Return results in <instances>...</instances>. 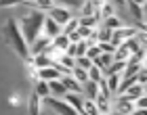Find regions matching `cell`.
Listing matches in <instances>:
<instances>
[{"mask_svg": "<svg viewBox=\"0 0 147 115\" xmlns=\"http://www.w3.org/2000/svg\"><path fill=\"white\" fill-rule=\"evenodd\" d=\"M4 38L6 42H9L13 48H15V52L21 59H32L30 57V46L28 42L23 40V33H21V27H19V23L15 21V19H6V25H4Z\"/></svg>", "mask_w": 147, "mask_h": 115, "instance_id": "1", "label": "cell"}, {"mask_svg": "<svg viewBox=\"0 0 147 115\" xmlns=\"http://www.w3.org/2000/svg\"><path fill=\"white\" fill-rule=\"evenodd\" d=\"M44 13H40V11H25L23 13V19H21V23H23V40L28 42V46L34 42V40L38 36H42V25H44Z\"/></svg>", "mask_w": 147, "mask_h": 115, "instance_id": "2", "label": "cell"}, {"mask_svg": "<svg viewBox=\"0 0 147 115\" xmlns=\"http://www.w3.org/2000/svg\"><path fill=\"white\" fill-rule=\"evenodd\" d=\"M139 33V27H130V25H124V27H120L116 31H111V40H109V44H113L118 48L120 44H124L126 40H130V38H135Z\"/></svg>", "mask_w": 147, "mask_h": 115, "instance_id": "3", "label": "cell"}, {"mask_svg": "<svg viewBox=\"0 0 147 115\" xmlns=\"http://www.w3.org/2000/svg\"><path fill=\"white\" fill-rule=\"evenodd\" d=\"M44 103L49 105V107H53V111H57L59 115H78L76 111L71 109V107L65 103V100H61V98H55V96H49V98H44Z\"/></svg>", "mask_w": 147, "mask_h": 115, "instance_id": "4", "label": "cell"}, {"mask_svg": "<svg viewBox=\"0 0 147 115\" xmlns=\"http://www.w3.org/2000/svg\"><path fill=\"white\" fill-rule=\"evenodd\" d=\"M49 17H51L53 21L59 25V27H63V25L71 19V13L65 9V6H55L53 11H49Z\"/></svg>", "mask_w": 147, "mask_h": 115, "instance_id": "5", "label": "cell"}, {"mask_svg": "<svg viewBox=\"0 0 147 115\" xmlns=\"http://www.w3.org/2000/svg\"><path fill=\"white\" fill-rule=\"evenodd\" d=\"M111 109H113V113H118V115H132L137 111L135 109V103H132V100H126L122 96H118V100L111 105Z\"/></svg>", "mask_w": 147, "mask_h": 115, "instance_id": "6", "label": "cell"}, {"mask_svg": "<svg viewBox=\"0 0 147 115\" xmlns=\"http://www.w3.org/2000/svg\"><path fill=\"white\" fill-rule=\"evenodd\" d=\"M49 46H51V40H49V38H46V36H38L34 42L30 44V57L42 55V52L49 50Z\"/></svg>", "mask_w": 147, "mask_h": 115, "instance_id": "7", "label": "cell"}, {"mask_svg": "<svg viewBox=\"0 0 147 115\" xmlns=\"http://www.w3.org/2000/svg\"><path fill=\"white\" fill-rule=\"evenodd\" d=\"M36 78L40 80V82H55V80H61L63 76L59 73V69L57 67H44V69H38L36 71Z\"/></svg>", "mask_w": 147, "mask_h": 115, "instance_id": "8", "label": "cell"}, {"mask_svg": "<svg viewBox=\"0 0 147 115\" xmlns=\"http://www.w3.org/2000/svg\"><path fill=\"white\" fill-rule=\"evenodd\" d=\"M42 36H46L49 40H55L57 36H61V27L53 21V19L46 15L44 17V25H42Z\"/></svg>", "mask_w": 147, "mask_h": 115, "instance_id": "9", "label": "cell"}, {"mask_svg": "<svg viewBox=\"0 0 147 115\" xmlns=\"http://www.w3.org/2000/svg\"><path fill=\"white\" fill-rule=\"evenodd\" d=\"M61 84L65 86L67 94H80V92H82V84H78L71 76H63L61 78Z\"/></svg>", "mask_w": 147, "mask_h": 115, "instance_id": "10", "label": "cell"}, {"mask_svg": "<svg viewBox=\"0 0 147 115\" xmlns=\"http://www.w3.org/2000/svg\"><path fill=\"white\" fill-rule=\"evenodd\" d=\"M99 6H101L99 0H86V2H82V17L99 15Z\"/></svg>", "mask_w": 147, "mask_h": 115, "instance_id": "11", "label": "cell"}, {"mask_svg": "<svg viewBox=\"0 0 147 115\" xmlns=\"http://www.w3.org/2000/svg\"><path fill=\"white\" fill-rule=\"evenodd\" d=\"M141 96H145V88H143V86H139V84L130 86L128 90H126V92L122 94V98H126V100H132V103H135L137 98H141Z\"/></svg>", "mask_w": 147, "mask_h": 115, "instance_id": "12", "label": "cell"}, {"mask_svg": "<svg viewBox=\"0 0 147 115\" xmlns=\"http://www.w3.org/2000/svg\"><path fill=\"white\" fill-rule=\"evenodd\" d=\"M32 63H34L36 71H38V69H44V67H53V65H55V63L51 61V57L46 55V52H42V55H36V57H32Z\"/></svg>", "mask_w": 147, "mask_h": 115, "instance_id": "13", "label": "cell"}, {"mask_svg": "<svg viewBox=\"0 0 147 115\" xmlns=\"http://www.w3.org/2000/svg\"><path fill=\"white\" fill-rule=\"evenodd\" d=\"M109 17H116V6H113V2H101V6H99V19L105 21Z\"/></svg>", "mask_w": 147, "mask_h": 115, "instance_id": "14", "label": "cell"}, {"mask_svg": "<svg viewBox=\"0 0 147 115\" xmlns=\"http://www.w3.org/2000/svg\"><path fill=\"white\" fill-rule=\"evenodd\" d=\"M95 105H97V111L99 115H105V113H111V100L109 98H105V96H97L95 98Z\"/></svg>", "mask_w": 147, "mask_h": 115, "instance_id": "15", "label": "cell"}, {"mask_svg": "<svg viewBox=\"0 0 147 115\" xmlns=\"http://www.w3.org/2000/svg\"><path fill=\"white\" fill-rule=\"evenodd\" d=\"M113 63V55H105V52H101V55H99V59H95L92 61V65L95 67H99V69L101 71H105L107 69V67Z\"/></svg>", "mask_w": 147, "mask_h": 115, "instance_id": "16", "label": "cell"}, {"mask_svg": "<svg viewBox=\"0 0 147 115\" xmlns=\"http://www.w3.org/2000/svg\"><path fill=\"white\" fill-rule=\"evenodd\" d=\"M82 92H86V98H88V100H95V98L99 96V84L86 82V84L82 86Z\"/></svg>", "mask_w": 147, "mask_h": 115, "instance_id": "17", "label": "cell"}, {"mask_svg": "<svg viewBox=\"0 0 147 115\" xmlns=\"http://www.w3.org/2000/svg\"><path fill=\"white\" fill-rule=\"evenodd\" d=\"M101 21L99 15H92V17H80L78 19V25L80 27H88V29H97V23Z\"/></svg>", "mask_w": 147, "mask_h": 115, "instance_id": "18", "label": "cell"}, {"mask_svg": "<svg viewBox=\"0 0 147 115\" xmlns=\"http://www.w3.org/2000/svg\"><path fill=\"white\" fill-rule=\"evenodd\" d=\"M34 94H36V96H38L40 100H44V98H49V96H51V90H49V84H46V82H40V80H38V82H36V90H34Z\"/></svg>", "mask_w": 147, "mask_h": 115, "instance_id": "19", "label": "cell"}, {"mask_svg": "<svg viewBox=\"0 0 147 115\" xmlns=\"http://www.w3.org/2000/svg\"><path fill=\"white\" fill-rule=\"evenodd\" d=\"M28 4H32V6H36L34 11H40V13H44V11H53L55 9V2L53 0H36V2H28Z\"/></svg>", "mask_w": 147, "mask_h": 115, "instance_id": "20", "label": "cell"}, {"mask_svg": "<svg viewBox=\"0 0 147 115\" xmlns=\"http://www.w3.org/2000/svg\"><path fill=\"white\" fill-rule=\"evenodd\" d=\"M49 90L51 94H55V96H65L67 90H65V86L61 84V80H55V82H49Z\"/></svg>", "mask_w": 147, "mask_h": 115, "instance_id": "21", "label": "cell"}, {"mask_svg": "<svg viewBox=\"0 0 147 115\" xmlns=\"http://www.w3.org/2000/svg\"><path fill=\"white\" fill-rule=\"evenodd\" d=\"M103 27L109 29V31H116V29H120V27H124V23L120 21L118 17H109V19H105V21H103Z\"/></svg>", "mask_w": 147, "mask_h": 115, "instance_id": "22", "label": "cell"}, {"mask_svg": "<svg viewBox=\"0 0 147 115\" xmlns=\"http://www.w3.org/2000/svg\"><path fill=\"white\" fill-rule=\"evenodd\" d=\"M28 111H30V115H40V98L36 96V94H32V96H30Z\"/></svg>", "mask_w": 147, "mask_h": 115, "instance_id": "23", "label": "cell"}, {"mask_svg": "<svg viewBox=\"0 0 147 115\" xmlns=\"http://www.w3.org/2000/svg\"><path fill=\"white\" fill-rule=\"evenodd\" d=\"M86 73H88V82H95V84H99V82L103 80V71L99 69V67H95V65H92V67H90V69L86 71Z\"/></svg>", "mask_w": 147, "mask_h": 115, "instance_id": "24", "label": "cell"}, {"mask_svg": "<svg viewBox=\"0 0 147 115\" xmlns=\"http://www.w3.org/2000/svg\"><path fill=\"white\" fill-rule=\"evenodd\" d=\"M78 27H80V25H78V19H69V21L61 27V33H63V36H69V33H74Z\"/></svg>", "mask_w": 147, "mask_h": 115, "instance_id": "25", "label": "cell"}, {"mask_svg": "<svg viewBox=\"0 0 147 115\" xmlns=\"http://www.w3.org/2000/svg\"><path fill=\"white\" fill-rule=\"evenodd\" d=\"M82 107H84V115H99L95 100H88V98H84V100H82Z\"/></svg>", "mask_w": 147, "mask_h": 115, "instance_id": "26", "label": "cell"}, {"mask_svg": "<svg viewBox=\"0 0 147 115\" xmlns=\"http://www.w3.org/2000/svg\"><path fill=\"white\" fill-rule=\"evenodd\" d=\"M126 4H128V9H130L132 15H135L137 21H143V9L139 6V2H132V0H130V2H126Z\"/></svg>", "mask_w": 147, "mask_h": 115, "instance_id": "27", "label": "cell"}, {"mask_svg": "<svg viewBox=\"0 0 147 115\" xmlns=\"http://www.w3.org/2000/svg\"><path fill=\"white\" fill-rule=\"evenodd\" d=\"M111 40V31L109 29H105V27H101L97 31V44H107Z\"/></svg>", "mask_w": 147, "mask_h": 115, "instance_id": "28", "label": "cell"}, {"mask_svg": "<svg viewBox=\"0 0 147 115\" xmlns=\"http://www.w3.org/2000/svg\"><path fill=\"white\" fill-rule=\"evenodd\" d=\"M105 82H107L109 92L113 94V92L118 90V86H120V76H109V78H105Z\"/></svg>", "mask_w": 147, "mask_h": 115, "instance_id": "29", "label": "cell"}, {"mask_svg": "<svg viewBox=\"0 0 147 115\" xmlns=\"http://www.w3.org/2000/svg\"><path fill=\"white\" fill-rule=\"evenodd\" d=\"M99 55H101V48H99V46L95 44V46H88V50H86V55H84V57L92 63L95 59H99Z\"/></svg>", "mask_w": 147, "mask_h": 115, "instance_id": "30", "label": "cell"}, {"mask_svg": "<svg viewBox=\"0 0 147 115\" xmlns=\"http://www.w3.org/2000/svg\"><path fill=\"white\" fill-rule=\"evenodd\" d=\"M74 61H76V67H80V69H84V71H88L90 67H92V63L86 57H78V59H74Z\"/></svg>", "mask_w": 147, "mask_h": 115, "instance_id": "31", "label": "cell"}, {"mask_svg": "<svg viewBox=\"0 0 147 115\" xmlns=\"http://www.w3.org/2000/svg\"><path fill=\"white\" fill-rule=\"evenodd\" d=\"M86 50H88V46H86V42H84V40H82V42H78V44H76V57H74V59L84 57V55H86Z\"/></svg>", "mask_w": 147, "mask_h": 115, "instance_id": "32", "label": "cell"}, {"mask_svg": "<svg viewBox=\"0 0 147 115\" xmlns=\"http://www.w3.org/2000/svg\"><path fill=\"white\" fill-rule=\"evenodd\" d=\"M145 107H147V96H141V98L135 100V109L137 111H145Z\"/></svg>", "mask_w": 147, "mask_h": 115, "instance_id": "33", "label": "cell"}, {"mask_svg": "<svg viewBox=\"0 0 147 115\" xmlns=\"http://www.w3.org/2000/svg\"><path fill=\"white\" fill-rule=\"evenodd\" d=\"M132 115H147V111H135Z\"/></svg>", "mask_w": 147, "mask_h": 115, "instance_id": "34", "label": "cell"}, {"mask_svg": "<svg viewBox=\"0 0 147 115\" xmlns=\"http://www.w3.org/2000/svg\"><path fill=\"white\" fill-rule=\"evenodd\" d=\"M105 115H118V113H113V111H111V113H105Z\"/></svg>", "mask_w": 147, "mask_h": 115, "instance_id": "35", "label": "cell"}]
</instances>
